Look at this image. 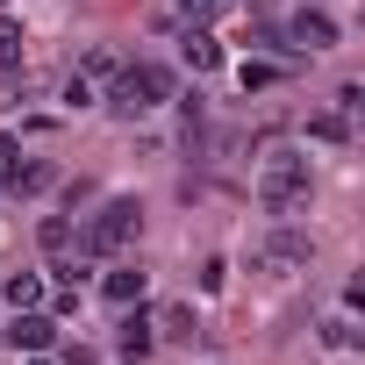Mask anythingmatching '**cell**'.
I'll list each match as a JSON object with an SVG mask.
<instances>
[{
  "label": "cell",
  "instance_id": "obj_1",
  "mask_svg": "<svg viewBox=\"0 0 365 365\" xmlns=\"http://www.w3.org/2000/svg\"><path fill=\"white\" fill-rule=\"evenodd\" d=\"M165 101H172V72H165V65H115L108 108H115L122 122H136V115H150V108H165Z\"/></svg>",
  "mask_w": 365,
  "mask_h": 365
},
{
  "label": "cell",
  "instance_id": "obj_2",
  "mask_svg": "<svg viewBox=\"0 0 365 365\" xmlns=\"http://www.w3.org/2000/svg\"><path fill=\"white\" fill-rule=\"evenodd\" d=\"M136 230H143V208H136L129 194H115V201H101V215L79 230V251H86V258H115V251L136 244Z\"/></svg>",
  "mask_w": 365,
  "mask_h": 365
},
{
  "label": "cell",
  "instance_id": "obj_3",
  "mask_svg": "<svg viewBox=\"0 0 365 365\" xmlns=\"http://www.w3.org/2000/svg\"><path fill=\"white\" fill-rule=\"evenodd\" d=\"M258 201H265L272 215H287V208L308 201V158H301V150H272V158H265V172H258Z\"/></svg>",
  "mask_w": 365,
  "mask_h": 365
},
{
  "label": "cell",
  "instance_id": "obj_4",
  "mask_svg": "<svg viewBox=\"0 0 365 365\" xmlns=\"http://www.w3.org/2000/svg\"><path fill=\"white\" fill-rule=\"evenodd\" d=\"M308 258H315V244H308L301 230H272V237L258 244V258H251V265H258V272H301Z\"/></svg>",
  "mask_w": 365,
  "mask_h": 365
},
{
  "label": "cell",
  "instance_id": "obj_5",
  "mask_svg": "<svg viewBox=\"0 0 365 365\" xmlns=\"http://www.w3.org/2000/svg\"><path fill=\"white\" fill-rule=\"evenodd\" d=\"M150 344H158V322L143 315V301H129V308H122V336H115L122 365H143V358H150Z\"/></svg>",
  "mask_w": 365,
  "mask_h": 365
},
{
  "label": "cell",
  "instance_id": "obj_6",
  "mask_svg": "<svg viewBox=\"0 0 365 365\" xmlns=\"http://www.w3.org/2000/svg\"><path fill=\"white\" fill-rule=\"evenodd\" d=\"M8 344H15V351H51V344H58V315H43V308H15Z\"/></svg>",
  "mask_w": 365,
  "mask_h": 365
},
{
  "label": "cell",
  "instance_id": "obj_7",
  "mask_svg": "<svg viewBox=\"0 0 365 365\" xmlns=\"http://www.w3.org/2000/svg\"><path fill=\"white\" fill-rule=\"evenodd\" d=\"M287 43H294V51H301V43H308V51H329V43H336V22L315 15V8H301V15L287 22Z\"/></svg>",
  "mask_w": 365,
  "mask_h": 365
},
{
  "label": "cell",
  "instance_id": "obj_8",
  "mask_svg": "<svg viewBox=\"0 0 365 365\" xmlns=\"http://www.w3.org/2000/svg\"><path fill=\"white\" fill-rule=\"evenodd\" d=\"M143 287H150V272H143V265H115V272L101 279L108 308H129V301H143Z\"/></svg>",
  "mask_w": 365,
  "mask_h": 365
},
{
  "label": "cell",
  "instance_id": "obj_9",
  "mask_svg": "<svg viewBox=\"0 0 365 365\" xmlns=\"http://www.w3.org/2000/svg\"><path fill=\"white\" fill-rule=\"evenodd\" d=\"M36 237H43V251H51V258H72L65 272L79 279V258H86V251H79V237H72V222H65V215H51V222H43Z\"/></svg>",
  "mask_w": 365,
  "mask_h": 365
},
{
  "label": "cell",
  "instance_id": "obj_10",
  "mask_svg": "<svg viewBox=\"0 0 365 365\" xmlns=\"http://www.w3.org/2000/svg\"><path fill=\"white\" fill-rule=\"evenodd\" d=\"M51 179H58V172H51L43 158H29V165L15 158V165H8V194H22V201H29V194H51Z\"/></svg>",
  "mask_w": 365,
  "mask_h": 365
},
{
  "label": "cell",
  "instance_id": "obj_11",
  "mask_svg": "<svg viewBox=\"0 0 365 365\" xmlns=\"http://www.w3.org/2000/svg\"><path fill=\"white\" fill-rule=\"evenodd\" d=\"M179 51H187L194 72H215V65H222V43H215L208 29H187V36H179Z\"/></svg>",
  "mask_w": 365,
  "mask_h": 365
},
{
  "label": "cell",
  "instance_id": "obj_12",
  "mask_svg": "<svg viewBox=\"0 0 365 365\" xmlns=\"http://www.w3.org/2000/svg\"><path fill=\"white\" fill-rule=\"evenodd\" d=\"M0 301H8V308H43V272H8Z\"/></svg>",
  "mask_w": 365,
  "mask_h": 365
},
{
  "label": "cell",
  "instance_id": "obj_13",
  "mask_svg": "<svg viewBox=\"0 0 365 365\" xmlns=\"http://www.w3.org/2000/svg\"><path fill=\"white\" fill-rule=\"evenodd\" d=\"M15 65H22V22L0 8V72H15Z\"/></svg>",
  "mask_w": 365,
  "mask_h": 365
},
{
  "label": "cell",
  "instance_id": "obj_14",
  "mask_svg": "<svg viewBox=\"0 0 365 365\" xmlns=\"http://www.w3.org/2000/svg\"><path fill=\"white\" fill-rule=\"evenodd\" d=\"M179 15H187V29H208L230 15V0H179Z\"/></svg>",
  "mask_w": 365,
  "mask_h": 365
},
{
  "label": "cell",
  "instance_id": "obj_15",
  "mask_svg": "<svg viewBox=\"0 0 365 365\" xmlns=\"http://www.w3.org/2000/svg\"><path fill=\"white\" fill-rule=\"evenodd\" d=\"M165 336H194V308H165V315H150Z\"/></svg>",
  "mask_w": 365,
  "mask_h": 365
},
{
  "label": "cell",
  "instance_id": "obj_16",
  "mask_svg": "<svg viewBox=\"0 0 365 365\" xmlns=\"http://www.w3.org/2000/svg\"><path fill=\"white\" fill-rule=\"evenodd\" d=\"M237 79H244V93H258V86H272V79H279V65H251V58H244V65H237Z\"/></svg>",
  "mask_w": 365,
  "mask_h": 365
},
{
  "label": "cell",
  "instance_id": "obj_17",
  "mask_svg": "<svg viewBox=\"0 0 365 365\" xmlns=\"http://www.w3.org/2000/svg\"><path fill=\"white\" fill-rule=\"evenodd\" d=\"M93 101H101V93H93V79H86V72H72V79H65V108H93Z\"/></svg>",
  "mask_w": 365,
  "mask_h": 365
},
{
  "label": "cell",
  "instance_id": "obj_18",
  "mask_svg": "<svg viewBox=\"0 0 365 365\" xmlns=\"http://www.w3.org/2000/svg\"><path fill=\"white\" fill-rule=\"evenodd\" d=\"M308 136H322V143H344V136H351V122H344V115H315V122H308Z\"/></svg>",
  "mask_w": 365,
  "mask_h": 365
},
{
  "label": "cell",
  "instance_id": "obj_19",
  "mask_svg": "<svg viewBox=\"0 0 365 365\" xmlns=\"http://www.w3.org/2000/svg\"><path fill=\"white\" fill-rule=\"evenodd\" d=\"M351 336H358V329H351V315H329V322H322V344H336V351H344Z\"/></svg>",
  "mask_w": 365,
  "mask_h": 365
},
{
  "label": "cell",
  "instance_id": "obj_20",
  "mask_svg": "<svg viewBox=\"0 0 365 365\" xmlns=\"http://www.w3.org/2000/svg\"><path fill=\"white\" fill-rule=\"evenodd\" d=\"M0 108H22V86H15V72H0Z\"/></svg>",
  "mask_w": 365,
  "mask_h": 365
},
{
  "label": "cell",
  "instance_id": "obj_21",
  "mask_svg": "<svg viewBox=\"0 0 365 365\" xmlns=\"http://www.w3.org/2000/svg\"><path fill=\"white\" fill-rule=\"evenodd\" d=\"M15 158H22V143H15V136H0V172H8Z\"/></svg>",
  "mask_w": 365,
  "mask_h": 365
},
{
  "label": "cell",
  "instance_id": "obj_22",
  "mask_svg": "<svg viewBox=\"0 0 365 365\" xmlns=\"http://www.w3.org/2000/svg\"><path fill=\"white\" fill-rule=\"evenodd\" d=\"M29 365H51V358H43V351H29Z\"/></svg>",
  "mask_w": 365,
  "mask_h": 365
},
{
  "label": "cell",
  "instance_id": "obj_23",
  "mask_svg": "<svg viewBox=\"0 0 365 365\" xmlns=\"http://www.w3.org/2000/svg\"><path fill=\"white\" fill-rule=\"evenodd\" d=\"M0 8H8V0H0Z\"/></svg>",
  "mask_w": 365,
  "mask_h": 365
}]
</instances>
